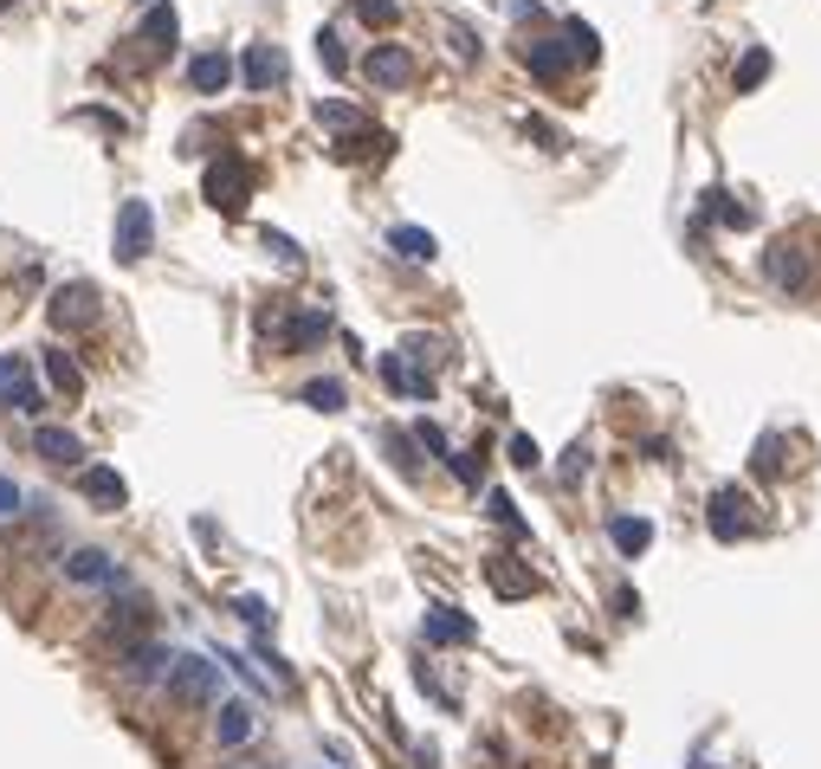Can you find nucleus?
Wrapping results in <instances>:
<instances>
[{
	"label": "nucleus",
	"instance_id": "f257e3e1",
	"mask_svg": "<svg viewBox=\"0 0 821 769\" xmlns=\"http://www.w3.org/2000/svg\"><path fill=\"white\" fill-rule=\"evenodd\" d=\"M246 201H253V168H246V155H220L213 168H207V208L220 213H246Z\"/></svg>",
	"mask_w": 821,
	"mask_h": 769
},
{
	"label": "nucleus",
	"instance_id": "f03ea898",
	"mask_svg": "<svg viewBox=\"0 0 821 769\" xmlns=\"http://www.w3.org/2000/svg\"><path fill=\"white\" fill-rule=\"evenodd\" d=\"M763 279L776 284V291H789V298H802V291L816 284V259H809L796 240H776V246L763 253Z\"/></svg>",
	"mask_w": 821,
	"mask_h": 769
},
{
	"label": "nucleus",
	"instance_id": "7ed1b4c3",
	"mask_svg": "<svg viewBox=\"0 0 821 769\" xmlns=\"http://www.w3.org/2000/svg\"><path fill=\"white\" fill-rule=\"evenodd\" d=\"M117 673H124V686H169L175 653H169L162 640H137V646H124V653H117Z\"/></svg>",
	"mask_w": 821,
	"mask_h": 769
},
{
	"label": "nucleus",
	"instance_id": "20e7f679",
	"mask_svg": "<svg viewBox=\"0 0 821 769\" xmlns=\"http://www.w3.org/2000/svg\"><path fill=\"white\" fill-rule=\"evenodd\" d=\"M705 524H712V537H725V544L751 537V531H756L751 498H744L738 486H718V491H712V504H705Z\"/></svg>",
	"mask_w": 821,
	"mask_h": 769
},
{
	"label": "nucleus",
	"instance_id": "39448f33",
	"mask_svg": "<svg viewBox=\"0 0 821 769\" xmlns=\"http://www.w3.org/2000/svg\"><path fill=\"white\" fill-rule=\"evenodd\" d=\"M213 686H220V660H201V653L175 660V673H169V699L175 704H213Z\"/></svg>",
	"mask_w": 821,
	"mask_h": 769
},
{
	"label": "nucleus",
	"instance_id": "423d86ee",
	"mask_svg": "<svg viewBox=\"0 0 821 769\" xmlns=\"http://www.w3.org/2000/svg\"><path fill=\"white\" fill-rule=\"evenodd\" d=\"M149 246H155V213H149V201H124V208H117V259H124V266H142Z\"/></svg>",
	"mask_w": 821,
	"mask_h": 769
},
{
	"label": "nucleus",
	"instance_id": "0eeeda50",
	"mask_svg": "<svg viewBox=\"0 0 821 769\" xmlns=\"http://www.w3.org/2000/svg\"><path fill=\"white\" fill-rule=\"evenodd\" d=\"M0 408H13V415H39L46 408V395L33 388L26 356H0Z\"/></svg>",
	"mask_w": 821,
	"mask_h": 769
},
{
	"label": "nucleus",
	"instance_id": "6e6552de",
	"mask_svg": "<svg viewBox=\"0 0 821 769\" xmlns=\"http://www.w3.org/2000/svg\"><path fill=\"white\" fill-rule=\"evenodd\" d=\"M420 633H427V646H466V640H479V621L460 615V608H447V602H433L420 615Z\"/></svg>",
	"mask_w": 821,
	"mask_h": 769
},
{
	"label": "nucleus",
	"instance_id": "1a4fd4ad",
	"mask_svg": "<svg viewBox=\"0 0 821 769\" xmlns=\"http://www.w3.org/2000/svg\"><path fill=\"white\" fill-rule=\"evenodd\" d=\"M362 71H369L375 91H402V84H414V53L408 46H369Z\"/></svg>",
	"mask_w": 821,
	"mask_h": 769
},
{
	"label": "nucleus",
	"instance_id": "9d476101",
	"mask_svg": "<svg viewBox=\"0 0 821 769\" xmlns=\"http://www.w3.org/2000/svg\"><path fill=\"white\" fill-rule=\"evenodd\" d=\"M46 317H53L59 330H84V324H97V291H91V284H59L53 304H46Z\"/></svg>",
	"mask_w": 821,
	"mask_h": 769
},
{
	"label": "nucleus",
	"instance_id": "9b49d317",
	"mask_svg": "<svg viewBox=\"0 0 821 769\" xmlns=\"http://www.w3.org/2000/svg\"><path fill=\"white\" fill-rule=\"evenodd\" d=\"M59 569H66V582H84V589H124V569L104 550H71Z\"/></svg>",
	"mask_w": 821,
	"mask_h": 769
},
{
	"label": "nucleus",
	"instance_id": "f8f14e48",
	"mask_svg": "<svg viewBox=\"0 0 821 769\" xmlns=\"http://www.w3.org/2000/svg\"><path fill=\"white\" fill-rule=\"evenodd\" d=\"M569 59H576V53H569V39H531V46H524V66H531L537 84H563Z\"/></svg>",
	"mask_w": 821,
	"mask_h": 769
},
{
	"label": "nucleus",
	"instance_id": "ddd939ff",
	"mask_svg": "<svg viewBox=\"0 0 821 769\" xmlns=\"http://www.w3.org/2000/svg\"><path fill=\"white\" fill-rule=\"evenodd\" d=\"M78 491H84L97 511H124V498H130V486H124L111 466H84V473H78Z\"/></svg>",
	"mask_w": 821,
	"mask_h": 769
},
{
	"label": "nucleus",
	"instance_id": "4468645a",
	"mask_svg": "<svg viewBox=\"0 0 821 769\" xmlns=\"http://www.w3.org/2000/svg\"><path fill=\"white\" fill-rule=\"evenodd\" d=\"M246 737H253V704L227 699L220 711H213V744H220V750H240Z\"/></svg>",
	"mask_w": 821,
	"mask_h": 769
},
{
	"label": "nucleus",
	"instance_id": "2eb2a0df",
	"mask_svg": "<svg viewBox=\"0 0 821 769\" xmlns=\"http://www.w3.org/2000/svg\"><path fill=\"white\" fill-rule=\"evenodd\" d=\"M188 84H195L201 97H220V91L233 84V59H227V53H201V59H188Z\"/></svg>",
	"mask_w": 821,
	"mask_h": 769
},
{
	"label": "nucleus",
	"instance_id": "dca6fc26",
	"mask_svg": "<svg viewBox=\"0 0 821 769\" xmlns=\"http://www.w3.org/2000/svg\"><path fill=\"white\" fill-rule=\"evenodd\" d=\"M485 575H492V589H498L505 602H524V595L537 589V575H531V569H518V557H492V562H485Z\"/></svg>",
	"mask_w": 821,
	"mask_h": 769
},
{
	"label": "nucleus",
	"instance_id": "f3484780",
	"mask_svg": "<svg viewBox=\"0 0 821 769\" xmlns=\"http://www.w3.org/2000/svg\"><path fill=\"white\" fill-rule=\"evenodd\" d=\"M33 446H39V459H53V466H84V440L66 433V427H39Z\"/></svg>",
	"mask_w": 821,
	"mask_h": 769
},
{
	"label": "nucleus",
	"instance_id": "a211bd4d",
	"mask_svg": "<svg viewBox=\"0 0 821 769\" xmlns=\"http://www.w3.org/2000/svg\"><path fill=\"white\" fill-rule=\"evenodd\" d=\"M285 53L278 46H246V84L253 91H273V84H285Z\"/></svg>",
	"mask_w": 821,
	"mask_h": 769
},
{
	"label": "nucleus",
	"instance_id": "6ab92c4d",
	"mask_svg": "<svg viewBox=\"0 0 821 769\" xmlns=\"http://www.w3.org/2000/svg\"><path fill=\"white\" fill-rule=\"evenodd\" d=\"M382 375H389V388H402V395H420V401H427V388H433V382H427V369H414V356H408V350H389V356H382Z\"/></svg>",
	"mask_w": 821,
	"mask_h": 769
},
{
	"label": "nucleus",
	"instance_id": "aec40b11",
	"mask_svg": "<svg viewBox=\"0 0 821 769\" xmlns=\"http://www.w3.org/2000/svg\"><path fill=\"white\" fill-rule=\"evenodd\" d=\"M389 246H395L402 259H414V266H433V253H440V240H433L427 226H389Z\"/></svg>",
	"mask_w": 821,
	"mask_h": 769
},
{
	"label": "nucleus",
	"instance_id": "412c9836",
	"mask_svg": "<svg viewBox=\"0 0 821 769\" xmlns=\"http://www.w3.org/2000/svg\"><path fill=\"white\" fill-rule=\"evenodd\" d=\"M609 544H615L621 557H640L654 544V524L647 517H609Z\"/></svg>",
	"mask_w": 821,
	"mask_h": 769
},
{
	"label": "nucleus",
	"instance_id": "4be33fe9",
	"mask_svg": "<svg viewBox=\"0 0 821 769\" xmlns=\"http://www.w3.org/2000/svg\"><path fill=\"white\" fill-rule=\"evenodd\" d=\"M304 408H317V415H337L343 401H349V388L343 382H331V375H317V382H304V395H298Z\"/></svg>",
	"mask_w": 821,
	"mask_h": 769
},
{
	"label": "nucleus",
	"instance_id": "5701e85b",
	"mask_svg": "<svg viewBox=\"0 0 821 769\" xmlns=\"http://www.w3.org/2000/svg\"><path fill=\"white\" fill-rule=\"evenodd\" d=\"M46 382H53V388H59V395H78V388H84V375H78V362H71L66 350H46Z\"/></svg>",
	"mask_w": 821,
	"mask_h": 769
},
{
	"label": "nucleus",
	"instance_id": "b1692460",
	"mask_svg": "<svg viewBox=\"0 0 821 769\" xmlns=\"http://www.w3.org/2000/svg\"><path fill=\"white\" fill-rule=\"evenodd\" d=\"M175 33H182V26H175V7H149V20H142V39H149L155 53H169V46H175Z\"/></svg>",
	"mask_w": 821,
	"mask_h": 769
},
{
	"label": "nucleus",
	"instance_id": "393cba45",
	"mask_svg": "<svg viewBox=\"0 0 821 769\" xmlns=\"http://www.w3.org/2000/svg\"><path fill=\"white\" fill-rule=\"evenodd\" d=\"M698 213H705V220H725V226H751V208H738L725 188H705V208Z\"/></svg>",
	"mask_w": 821,
	"mask_h": 769
},
{
	"label": "nucleus",
	"instance_id": "a878e982",
	"mask_svg": "<svg viewBox=\"0 0 821 769\" xmlns=\"http://www.w3.org/2000/svg\"><path fill=\"white\" fill-rule=\"evenodd\" d=\"M751 473H763V479H776V473H783V433H763V440H756Z\"/></svg>",
	"mask_w": 821,
	"mask_h": 769
},
{
	"label": "nucleus",
	"instance_id": "bb28decb",
	"mask_svg": "<svg viewBox=\"0 0 821 769\" xmlns=\"http://www.w3.org/2000/svg\"><path fill=\"white\" fill-rule=\"evenodd\" d=\"M317 66L331 71V78H343V71H349V53H343L337 26H324V33H317Z\"/></svg>",
	"mask_w": 821,
	"mask_h": 769
},
{
	"label": "nucleus",
	"instance_id": "cd10ccee",
	"mask_svg": "<svg viewBox=\"0 0 821 769\" xmlns=\"http://www.w3.org/2000/svg\"><path fill=\"white\" fill-rule=\"evenodd\" d=\"M763 78H770V53H763V46H751V53L738 59V91H756Z\"/></svg>",
	"mask_w": 821,
	"mask_h": 769
},
{
	"label": "nucleus",
	"instance_id": "c85d7f7f",
	"mask_svg": "<svg viewBox=\"0 0 821 769\" xmlns=\"http://www.w3.org/2000/svg\"><path fill=\"white\" fill-rule=\"evenodd\" d=\"M563 39H569V53H576L582 66H589V59L602 53V39H595V26H582V20H569V26H563Z\"/></svg>",
	"mask_w": 821,
	"mask_h": 769
},
{
	"label": "nucleus",
	"instance_id": "c756f323",
	"mask_svg": "<svg viewBox=\"0 0 821 769\" xmlns=\"http://www.w3.org/2000/svg\"><path fill=\"white\" fill-rule=\"evenodd\" d=\"M485 517H492V524H505V531H518V537H524V517H518V504H511V498H505V491H485Z\"/></svg>",
	"mask_w": 821,
	"mask_h": 769
},
{
	"label": "nucleus",
	"instance_id": "7c9ffc66",
	"mask_svg": "<svg viewBox=\"0 0 821 769\" xmlns=\"http://www.w3.org/2000/svg\"><path fill=\"white\" fill-rule=\"evenodd\" d=\"M362 155H389V137H369V130H349V137H343V162H362Z\"/></svg>",
	"mask_w": 821,
	"mask_h": 769
},
{
	"label": "nucleus",
	"instance_id": "2f4dec72",
	"mask_svg": "<svg viewBox=\"0 0 821 769\" xmlns=\"http://www.w3.org/2000/svg\"><path fill=\"white\" fill-rule=\"evenodd\" d=\"M511 466H518V473H537V466H544V453H537L531 433H511Z\"/></svg>",
	"mask_w": 821,
	"mask_h": 769
},
{
	"label": "nucleus",
	"instance_id": "473e14b6",
	"mask_svg": "<svg viewBox=\"0 0 821 769\" xmlns=\"http://www.w3.org/2000/svg\"><path fill=\"white\" fill-rule=\"evenodd\" d=\"M233 615H240V621H246L253 633L273 628V615H266V602H259V595H240V602H233Z\"/></svg>",
	"mask_w": 821,
	"mask_h": 769
},
{
	"label": "nucleus",
	"instance_id": "72a5a7b5",
	"mask_svg": "<svg viewBox=\"0 0 821 769\" xmlns=\"http://www.w3.org/2000/svg\"><path fill=\"white\" fill-rule=\"evenodd\" d=\"M259 240H266V253H273V259H285V266H298V259H304V253H298V240H291V233H273V226H266V233H259Z\"/></svg>",
	"mask_w": 821,
	"mask_h": 769
},
{
	"label": "nucleus",
	"instance_id": "f704fd0d",
	"mask_svg": "<svg viewBox=\"0 0 821 769\" xmlns=\"http://www.w3.org/2000/svg\"><path fill=\"white\" fill-rule=\"evenodd\" d=\"M142 621H149V608H142V602H124V608H111V628H124V633H137Z\"/></svg>",
	"mask_w": 821,
	"mask_h": 769
},
{
	"label": "nucleus",
	"instance_id": "c9c22d12",
	"mask_svg": "<svg viewBox=\"0 0 821 769\" xmlns=\"http://www.w3.org/2000/svg\"><path fill=\"white\" fill-rule=\"evenodd\" d=\"M356 13H362L369 26H395V0H356Z\"/></svg>",
	"mask_w": 821,
	"mask_h": 769
},
{
	"label": "nucleus",
	"instance_id": "e433bc0d",
	"mask_svg": "<svg viewBox=\"0 0 821 769\" xmlns=\"http://www.w3.org/2000/svg\"><path fill=\"white\" fill-rule=\"evenodd\" d=\"M414 440H420V446H427V453H440V459H447V453H453V446H447V433H440V427H433V420H420V427H414Z\"/></svg>",
	"mask_w": 821,
	"mask_h": 769
},
{
	"label": "nucleus",
	"instance_id": "4c0bfd02",
	"mask_svg": "<svg viewBox=\"0 0 821 769\" xmlns=\"http://www.w3.org/2000/svg\"><path fill=\"white\" fill-rule=\"evenodd\" d=\"M447 466H453V479L479 486V453H447Z\"/></svg>",
	"mask_w": 821,
	"mask_h": 769
},
{
	"label": "nucleus",
	"instance_id": "58836bf2",
	"mask_svg": "<svg viewBox=\"0 0 821 769\" xmlns=\"http://www.w3.org/2000/svg\"><path fill=\"white\" fill-rule=\"evenodd\" d=\"M582 473H589V446H582V440H576V446H569V453H563V479H582Z\"/></svg>",
	"mask_w": 821,
	"mask_h": 769
},
{
	"label": "nucleus",
	"instance_id": "ea45409f",
	"mask_svg": "<svg viewBox=\"0 0 821 769\" xmlns=\"http://www.w3.org/2000/svg\"><path fill=\"white\" fill-rule=\"evenodd\" d=\"M389 453H395V466H402V473H414V440H408V433H389Z\"/></svg>",
	"mask_w": 821,
	"mask_h": 769
},
{
	"label": "nucleus",
	"instance_id": "a19ab883",
	"mask_svg": "<svg viewBox=\"0 0 821 769\" xmlns=\"http://www.w3.org/2000/svg\"><path fill=\"white\" fill-rule=\"evenodd\" d=\"M220 666H227V673H233V679H246V686H253V692H259V673H253V666H246V660H240V653H220Z\"/></svg>",
	"mask_w": 821,
	"mask_h": 769
},
{
	"label": "nucleus",
	"instance_id": "79ce46f5",
	"mask_svg": "<svg viewBox=\"0 0 821 769\" xmlns=\"http://www.w3.org/2000/svg\"><path fill=\"white\" fill-rule=\"evenodd\" d=\"M13 511H20V486L0 473V517H13Z\"/></svg>",
	"mask_w": 821,
	"mask_h": 769
},
{
	"label": "nucleus",
	"instance_id": "37998d69",
	"mask_svg": "<svg viewBox=\"0 0 821 769\" xmlns=\"http://www.w3.org/2000/svg\"><path fill=\"white\" fill-rule=\"evenodd\" d=\"M447 39H453V53H460V59H473V53H479V46H473V33H466V26H453V33H447Z\"/></svg>",
	"mask_w": 821,
	"mask_h": 769
},
{
	"label": "nucleus",
	"instance_id": "c03bdc74",
	"mask_svg": "<svg viewBox=\"0 0 821 769\" xmlns=\"http://www.w3.org/2000/svg\"><path fill=\"white\" fill-rule=\"evenodd\" d=\"M511 13H537V0H511Z\"/></svg>",
	"mask_w": 821,
	"mask_h": 769
}]
</instances>
